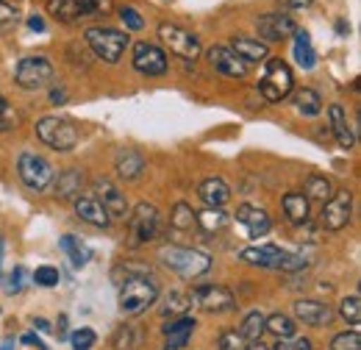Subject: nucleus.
I'll list each match as a JSON object with an SVG mask.
<instances>
[{
    "label": "nucleus",
    "instance_id": "19",
    "mask_svg": "<svg viewBox=\"0 0 361 350\" xmlns=\"http://www.w3.org/2000/svg\"><path fill=\"white\" fill-rule=\"evenodd\" d=\"M295 317L303 325H328L334 320V311H331V306H325L319 301H298L295 303Z\"/></svg>",
    "mask_w": 361,
    "mask_h": 350
},
{
    "label": "nucleus",
    "instance_id": "54",
    "mask_svg": "<svg viewBox=\"0 0 361 350\" xmlns=\"http://www.w3.org/2000/svg\"><path fill=\"white\" fill-rule=\"evenodd\" d=\"M0 350H11V345H3V348H0Z\"/></svg>",
    "mask_w": 361,
    "mask_h": 350
},
{
    "label": "nucleus",
    "instance_id": "51",
    "mask_svg": "<svg viewBox=\"0 0 361 350\" xmlns=\"http://www.w3.org/2000/svg\"><path fill=\"white\" fill-rule=\"evenodd\" d=\"M34 325H37L39 331H50V322H47V320H34Z\"/></svg>",
    "mask_w": 361,
    "mask_h": 350
},
{
    "label": "nucleus",
    "instance_id": "20",
    "mask_svg": "<svg viewBox=\"0 0 361 350\" xmlns=\"http://www.w3.org/2000/svg\"><path fill=\"white\" fill-rule=\"evenodd\" d=\"M197 195H200V200L209 209H220V206H226L228 198H231V186H228L223 178H206L197 186Z\"/></svg>",
    "mask_w": 361,
    "mask_h": 350
},
{
    "label": "nucleus",
    "instance_id": "44",
    "mask_svg": "<svg viewBox=\"0 0 361 350\" xmlns=\"http://www.w3.org/2000/svg\"><path fill=\"white\" fill-rule=\"evenodd\" d=\"M94 331L92 328H78L73 337H70V342H73V348L75 350H92V345H94Z\"/></svg>",
    "mask_w": 361,
    "mask_h": 350
},
{
    "label": "nucleus",
    "instance_id": "37",
    "mask_svg": "<svg viewBox=\"0 0 361 350\" xmlns=\"http://www.w3.org/2000/svg\"><path fill=\"white\" fill-rule=\"evenodd\" d=\"M173 228L176 231H189V228H195L197 225V219H195V212L186 206V203H178L176 209H173Z\"/></svg>",
    "mask_w": 361,
    "mask_h": 350
},
{
    "label": "nucleus",
    "instance_id": "42",
    "mask_svg": "<svg viewBox=\"0 0 361 350\" xmlns=\"http://www.w3.org/2000/svg\"><path fill=\"white\" fill-rule=\"evenodd\" d=\"M34 284H39V286H56L59 284V270L56 267H50V264H42V267H37V272H34Z\"/></svg>",
    "mask_w": 361,
    "mask_h": 350
},
{
    "label": "nucleus",
    "instance_id": "2",
    "mask_svg": "<svg viewBox=\"0 0 361 350\" xmlns=\"http://www.w3.org/2000/svg\"><path fill=\"white\" fill-rule=\"evenodd\" d=\"M156 298H159V284L150 275H128L120 286V308L123 314H131V317L153 306Z\"/></svg>",
    "mask_w": 361,
    "mask_h": 350
},
{
    "label": "nucleus",
    "instance_id": "48",
    "mask_svg": "<svg viewBox=\"0 0 361 350\" xmlns=\"http://www.w3.org/2000/svg\"><path fill=\"white\" fill-rule=\"evenodd\" d=\"M28 28H31V31H45V20H42L39 14L28 17Z\"/></svg>",
    "mask_w": 361,
    "mask_h": 350
},
{
    "label": "nucleus",
    "instance_id": "18",
    "mask_svg": "<svg viewBox=\"0 0 361 350\" xmlns=\"http://www.w3.org/2000/svg\"><path fill=\"white\" fill-rule=\"evenodd\" d=\"M195 331V320L192 317H176L164 325V350H183L192 339Z\"/></svg>",
    "mask_w": 361,
    "mask_h": 350
},
{
    "label": "nucleus",
    "instance_id": "6",
    "mask_svg": "<svg viewBox=\"0 0 361 350\" xmlns=\"http://www.w3.org/2000/svg\"><path fill=\"white\" fill-rule=\"evenodd\" d=\"M17 175H20V181H23L28 189L42 192V189H47V183L53 181V167H50L47 159L31 153V150H25V153H20V159H17Z\"/></svg>",
    "mask_w": 361,
    "mask_h": 350
},
{
    "label": "nucleus",
    "instance_id": "24",
    "mask_svg": "<svg viewBox=\"0 0 361 350\" xmlns=\"http://www.w3.org/2000/svg\"><path fill=\"white\" fill-rule=\"evenodd\" d=\"M231 50H233L245 64H253V61L267 59V44L259 42V40H247V37H233Z\"/></svg>",
    "mask_w": 361,
    "mask_h": 350
},
{
    "label": "nucleus",
    "instance_id": "31",
    "mask_svg": "<svg viewBox=\"0 0 361 350\" xmlns=\"http://www.w3.org/2000/svg\"><path fill=\"white\" fill-rule=\"evenodd\" d=\"M295 106H298L300 114L317 117V114L322 111V97L317 95L314 89H298V92H295Z\"/></svg>",
    "mask_w": 361,
    "mask_h": 350
},
{
    "label": "nucleus",
    "instance_id": "17",
    "mask_svg": "<svg viewBox=\"0 0 361 350\" xmlns=\"http://www.w3.org/2000/svg\"><path fill=\"white\" fill-rule=\"evenodd\" d=\"M286 251H281L278 245H259V248H245L239 253V259L247 264H256V267H270V270H281L286 262Z\"/></svg>",
    "mask_w": 361,
    "mask_h": 350
},
{
    "label": "nucleus",
    "instance_id": "35",
    "mask_svg": "<svg viewBox=\"0 0 361 350\" xmlns=\"http://www.w3.org/2000/svg\"><path fill=\"white\" fill-rule=\"evenodd\" d=\"M195 219H197V225H200L203 231H220L228 222V215L223 209H206V212L195 215Z\"/></svg>",
    "mask_w": 361,
    "mask_h": 350
},
{
    "label": "nucleus",
    "instance_id": "3",
    "mask_svg": "<svg viewBox=\"0 0 361 350\" xmlns=\"http://www.w3.org/2000/svg\"><path fill=\"white\" fill-rule=\"evenodd\" d=\"M295 89V76L289 70V64L283 59H270L264 61V76L259 81V92L264 95L267 103H278L283 100L289 92Z\"/></svg>",
    "mask_w": 361,
    "mask_h": 350
},
{
    "label": "nucleus",
    "instance_id": "32",
    "mask_svg": "<svg viewBox=\"0 0 361 350\" xmlns=\"http://www.w3.org/2000/svg\"><path fill=\"white\" fill-rule=\"evenodd\" d=\"M61 251L70 256V262L73 267H84V264L90 262V248H84L81 245V239H75L73 234H67V236H61Z\"/></svg>",
    "mask_w": 361,
    "mask_h": 350
},
{
    "label": "nucleus",
    "instance_id": "33",
    "mask_svg": "<svg viewBox=\"0 0 361 350\" xmlns=\"http://www.w3.org/2000/svg\"><path fill=\"white\" fill-rule=\"evenodd\" d=\"M239 334L245 337V342H259L262 334H264V314H262V311H250V314L242 320Z\"/></svg>",
    "mask_w": 361,
    "mask_h": 350
},
{
    "label": "nucleus",
    "instance_id": "41",
    "mask_svg": "<svg viewBox=\"0 0 361 350\" xmlns=\"http://www.w3.org/2000/svg\"><path fill=\"white\" fill-rule=\"evenodd\" d=\"M217 350H247V342L239 331H226L217 339Z\"/></svg>",
    "mask_w": 361,
    "mask_h": 350
},
{
    "label": "nucleus",
    "instance_id": "16",
    "mask_svg": "<svg viewBox=\"0 0 361 350\" xmlns=\"http://www.w3.org/2000/svg\"><path fill=\"white\" fill-rule=\"evenodd\" d=\"M236 222H239V225H245V231H247V236H250V239L264 236V234L272 228L270 215H267L264 209H259V206H247V203L236 209Z\"/></svg>",
    "mask_w": 361,
    "mask_h": 350
},
{
    "label": "nucleus",
    "instance_id": "45",
    "mask_svg": "<svg viewBox=\"0 0 361 350\" xmlns=\"http://www.w3.org/2000/svg\"><path fill=\"white\" fill-rule=\"evenodd\" d=\"M17 25V8L8 6L6 0H0V34L3 31H11Z\"/></svg>",
    "mask_w": 361,
    "mask_h": 350
},
{
    "label": "nucleus",
    "instance_id": "15",
    "mask_svg": "<svg viewBox=\"0 0 361 350\" xmlns=\"http://www.w3.org/2000/svg\"><path fill=\"white\" fill-rule=\"evenodd\" d=\"M209 61H212V67L220 73V76H226V78H245L247 76V64L231 50L226 44H214L212 50H209Z\"/></svg>",
    "mask_w": 361,
    "mask_h": 350
},
{
    "label": "nucleus",
    "instance_id": "11",
    "mask_svg": "<svg viewBox=\"0 0 361 350\" xmlns=\"http://www.w3.org/2000/svg\"><path fill=\"white\" fill-rule=\"evenodd\" d=\"M131 61H134V70L142 76H164L167 73V53L156 44L136 42Z\"/></svg>",
    "mask_w": 361,
    "mask_h": 350
},
{
    "label": "nucleus",
    "instance_id": "52",
    "mask_svg": "<svg viewBox=\"0 0 361 350\" xmlns=\"http://www.w3.org/2000/svg\"><path fill=\"white\" fill-rule=\"evenodd\" d=\"M247 350H270L267 345H262V339L259 342H253V345H247Z\"/></svg>",
    "mask_w": 361,
    "mask_h": 350
},
{
    "label": "nucleus",
    "instance_id": "13",
    "mask_svg": "<svg viewBox=\"0 0 361 350\" xmlns=\"http://www.w3.org/2000/svg\"><path fill=\"white\" fill-rule=\"evenodd\" d=\"M94 200L106 209V215L111 219H126L128 217V203L126 195L111 183V181H94Z\"/></svg>",
    "mask_w": 361,
    "mask_h": 350
},
{
    "label": "nucleus",
    "instance_id": "8",
    "mask_svg": "<svg viewBox=\"0 0 361 350\" xmlns=\"http://www.w3.org/2000/svg\"><path fill=\"white\" fill-rule=\"evenodd\" d=\"M128 225H131V242L134 245H145V242H153L159 236V225H161V215L156 206L150 203H139L131 217H128Z\"/></svg>",
    "mask_w": 361,
    "mask_h": 350
},
{
    "label": "nucleus",
    "instance_id": "43",
    "mask_svg": "<svg viewBox=\"0 0 361 350\" xmlns=\"http://www.w3.org/2000/svg\"><path fill=\"white\" fill-rule=\"evenodd\" d=\"M120 20H123V25L131 28V31H142V28H145L142 14H139L136 8H131V6H123V8H120Z\"/></svg>",
    "mask_w": 361,
    "mask_h": 350
},
{
    "label": "nucleus",
    "instance_id": "7",
    "mask_svg": "<svg viewBox=\"0 0 361 350\" xmlns=\"http://www.w3.org/2000/svg\"><path fill=\"white\" fill-rule=\"evenodd\" d=\"M50 78H53V64L45 56H25L14 70V81L23 89H42L50 84Z\"/></svg>",
    "mask_w": 361,
    "mask_h": 350
},
{
    "label": "nucleus",
    "instance_id": "14",
    "mask_svg": "<svg viewBox=\"0 0 361 350\" xmlns=\"http://www.w3.org/2000/svg\"><path fill=\"white\" fill-rule=\"evenodd\" d=\"M256 31L264 42H281V40L292 37L298 31V25L289 14H262L256 20Z\"/></svg>",
    "mask_w": 361,
    "mask_h": 350
},
{
    "label": "nucleus",
    "instance_id": "39",
    "mask_svg": "<svg viewBox=\"0 0 361 350\" xmlns=\"http://www.w3.org/2000/svg\"><path fill=\"white\" fill-rule=\"evenodd\" d=\"M25 281H28V270H25V267H14L3 286H6V292H8V295H17V292H23V289H25Z\"/></svg>",
    "mask_w": 361,
    "mask_h": 350
},
{
    "label": "nucleus",
    "instance_id": "1",
    "mask_svg": "<svg viewBox=\"0 0 361 350\" xmlns=\"http://www.w3.org/2000/svg\"><path fill=\"white\" fill-rule=\"evenodd\" d=\"M159 259L164 267L178 272L180 278H197V275L212 270V256L209 253L192 251V248H178V245H164L159 251Z\"/></svg>",
    "mask_w": 361,
    "mask_h": 350
},
{
    "label": "nucleus",
    "instance_id": "25",
    "mask_svg": "<svg viewBox=\"0 0 361 350\" xmlns=\"http://www.w3.org/2000/svg\"><path fill=\"white\" fill-rule=\"evenodd\" d=\"M81 186H84L81 170H64V173H59V181H56V198L70 200V198L81 195Z\"/></svg>",
    "mask_w": 361,
    "mask_h": 350
},
{
    "label": "nucleus",
    "instance_id": "23",
    "mask_svg": "<svg viewBox=\"0 0 361 350\" xmlns=\"http://www.w3.org/2000/svg\"><path fill=\"white\" fill-rule=\"evenodd\" d=\"M114 167H117V175H120V178L134 181V178H139V175L145 173V159H142V153H139V150L126 147V150H120V153H117Z\"/></svg>",
    "mask_w": 361,
    "mask_h": 350
},
{
    "label": "nucleus",
    "instance_id": "12",
    "mask_svg": "<svg viewBox=\"0 0 361 350\" xmlns=\"http://www.w3.org/2000/svg\"><path fill=\"white\" fill-rule=\"evenodd\" d=\"M189 301H192L195 306H200L203 311H231V308L236 306L233 292H231V289H226V286H217V284L192 289Z\"/></svg>",
    "mask_w": 361,
    "mask_h": 350
},
{
    "label": "nucleus",
    "instance_id": "50",
    "mask_svg": "<svg viewBox=\"0 0 361 350\" xmlns=\"http://www.w3.org/2000/svg\"><path fill=\"white\" fill-rule=\"evenodd\" d=\"M289 6L292 8H306V6H312V0H289Z\"/></svg>",
    "mask_w": 361,
    "mask_h": 350
},
{
    "label": "nucleus",
    "instance_id": "22",
    "mask_svg": "<svg viewBox=\"0 0 361 350\" xmlns=\"http://www.w3.org/2000/svg\"><path fill=\"white\" fill-rule=\"evenodd\" d=\"M75 215L84 219V222L94 225V228H106V225L111 222V217L106 215V209H103V206H100L94 198H90V195L75 198Z\"/></svg>",
    "mask_w": 361,
    "mask_h": 350
},
{
    "label": "nucleus",
    "instance_id": "4",
    "mask_svg": "<svg viewBox=\"0 0 361 350\" xmlns=\"http://www.w3.org/2000/svg\"><path fill=\"white\" fill-rule=\"evenodd\" d=\"M87 42H90V47L94 50L97 59L114 64V61L123 59V53H126V47H128V34H123V31H117V28L94 25V28L87 31Z\"/></svg>",
    "mask_w": 361,
    "mask_h": 350
},
{
    "label": "nucleus",
    "instance_id": "53",
    "mask_svg": "<svg viewBox=\"0 0 361 350\" xmlns=\"http://www.w3.org/2000/svg\"><path fill=\"white\" fill-rule=\"evenodd\" d=\"M0 267H3V236H0Z\"/></svg>",
    "mask_w": 361,
    "mask_h": 350
},
{
    "label": "nucleus",
    "instance_id": "21",
    "mask_svg": "<svg viewBox=\"0 0 361 350\" xmlns=\"http://www.w3.org/2000/svg\"><path fill=\"white\" fill-rule=\"evenodd\" d=\"M328 117H331V128H334V136H336L339 147L350 150V147L356 145V133H353L348 117H345V109H342L339 103H334V106H328Z\"/></svg>",
    "mask_w": 361,
    "mask_h": 350
},
{
    "label": "nucleus",
    "instance_id": "29",
    "mask_svg": "<svg viewBox=\"0 0 361 350\" xmlns=\"http://www.w3.org/2000/svg\"><path fill=\"white\" fill-rule=\"evenodd\" d=\"M283 212L292 222H309V198L303 192L283 195Z\"/></svg>",
    "mask_w": 361,
    "mask_h": 350
},
{
    "label": "nucleus",
    "instance_id": "46",
    "mask_svg": "<svg viewBox=\"0 0 361 350\" xmlns=\"http://www.w3.org/2000/svg\"><path fill=\"white\" fill-rule=\"evenodd\" d=\"M270 350H312V342L303 337H292V339H278V345Z\"/></svg>",
    "mask_w": 361,
    "mask_h": 350
},
{
    "label": "nucleus",
    "instance_id": "9",
    "mask_svg": "<svg viewBox=\"0 0 361 350\" xmlns=\"http://www.w3.org/2000/svg\"><path fill=\"white\" fill-rule=\"evenodd\" d=\"M159 40L170 47V53H176L186 61H195L200 56V40L189 31H183L178 25H170V23H161L159 25Z\"/></svg>",
    "mask_w": 361,
    "mask_h": 350
},
{
    "label": "nucleus",
    "instance_id": "27",
    "mask_svg": "<svg viewBox=\"0 0 361 350\" xmlns=\"http://www.w3.org/2000/svg\"><path fill=\"white\" fill-rule=\"evenodd\" d=\"M47 11L61 23H75L84 17L81 0H47Z\"/></svg>",
    "mask_w": 361,
    "mask_h": 350
},
{
    "label": "nucleus",
    "instance_id": "34",
    "mask_svg": "<svg viewBox=\"0 0 361 350\" xmlns=\"http://www.w3.org/2000/svg\"><path fill=\"white\" fill-rule=\"evenodd\" d=\"M334 192H331V181L325 175H309L306 178V198H314V200H328Z\"/></svg>",
    "mask_w": 361,
    "mask_h": 350
},
{
    "label": "nucleus",
    "instance_id": "30",
    "mask_svg": "<svg viewBox=\"0 0 361 350\" xmlns=\"http://www.w3.org/2000/svg\"><path fill=\"white\" fill-rule=\"evenodd\" d=\"M264 331H272L278 339H292L298 337V322L286 314H270L264 317Z\"/></svg>",
    "mask_w": 361,
    "mask_h": 350
},
{
    "label": "nucleus",
    "instance_id": "36",
    "mask_svg": "<svg viewBox=\"0 0 361 350\" xmlns=\"http://www.w3.org/2000/svg\"><path fill=\"white\" fill-rule=\"evenodd\" d=\"M189 306H192V301H189L186 295H180V292H170V295H167V301H164V306H161V314H164V317H183Z\"/></svg>",
    "mask_w": 361,
    "mask_h": 350
},
{
    "label": "nucleus",
    "instance_id": "40",
    "mask_svg": "<svg viewBox=\"0 0 361 350\" xmlns=\"http://www.w3.org/2000/svg\"><path fill=\"white\" fill-rule=\"evenodd\" d=\"M331 350H361V337L359 331H345L339 337H334Z\"/></svg>",
    "mask_w": 361,
    "mask_h": 350
},
{
    "label": "nucleus",
    "instance_id": "28",
    "mask_svg": "<svg viewBox=\"0 0 361 350\" xmlns=\"http://www.w3.org/2000/svg\"><path fill=\"white\" fill-rule=\"evenodd\" d=\"M292 37H295V47H292L295 61H298L303 70H312V67L317 64V53H314V47H312L309 34H306V31H295Z\"/></svg>",
    "mask_w": 361,
    "mask_h": 350
},
{
    "label": "nucleus",
    "instance_id": "47",
    "mask_svg": "<svg viewBox=\"0 0 361 350\" xmlns=\"http://www.w3.org/2000/svg\"><path fill=\"white\" fill-rule=\"evenodd\" d=\"M14 123V114H11V109H8V103L0 97V133L6 131L8 126Z\"/></svg>",
    "mask_w": 361,
    "mask_h": 350
},
{
    "label": "nucleus",
    "instance_id": "5",
    "mask_svg": "<svg viewBox=\"0 0 361 350\" xmlns=\"http://www.w3.org/2000/svg\"><path fill=\"white\" fill-rule=\"evenodd\" d=\"M37 136L53 150H73L78 145V128L67 117H42L37 123Z\"/></svg>",
    "mask_w": 361,
    "mask_h": 350
},
{
    "label": "nucleus",
    "instance_id": "10",
    "mask_svg": "<svg viewBox=\"0 0 361 350\" xmlns=\"http://www.w3.org/2000/svg\"><path fill=\"white\" fill-rule=\"evenodd\" d=\"M350 215H353V195H350L348 189H342V192H334V195L325 200L319 222H322V228H328V231H342V228L350 222Z\"/></svg>",
    "mask_w": 361,
    "mask_h": 350
},
{
    "label": "nucleus",
    "instance_id": "26",
    "mask_svg": "<svg viewBox=\"0 0 361 350\" xmlns=\"http://www.w3.org/2000/svg\"><path fill=\"white\" fill-rule=\"evenodd\" d=\"M145 342V334L139 325H120L111 337V345L114 350H139Z\"/></svg>",
    "mask_w": 361,
    "mask_h": 350
},
{
    "label": "nucleus",
    "instance_id": "49",
    "mask_svg": "<svg viewBox=\"0 0 361 350\" xmlns=\"http://www.w3.org/2000/svg\"><path fill=\"white\" fill-rule=\"evenodd\" d=\"M23 342H25V345H37V348H39V350H47L45 345H42V342H39V339L34 337V334H28V337H23Z\"/></svg>",
    "mask_w": 361,
    "mask_h": 350
},
{
    "label": "nucleus",
    "instance_id": "38",
    "mask_svg": "<svg viewBox=\"0 0 361 350\" xmlns=\"http://www.w3.org/2000/svg\"><path fill=\"white\" fill-rule=\"evenodd\" d=\"M339 314L356 328L361 322V301H359V295H348L345 301H342V306H339Z\"/></svg>",
    "mask_w": 361,
    "mask_h": 350
}]
</instances>
